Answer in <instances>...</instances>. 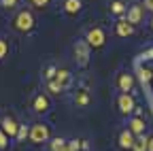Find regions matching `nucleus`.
Returning <instances> with one entry per match:
<instances>
[{
    "instance_id": "obj_1",
    "label": "nucleus",
    "mask_w": 153,
    "mask_h": 151,
    "mask_svg": "<svg viewBox=\"0 0 153 151\" xmlns=\"http://www.w3.org/2000/svg\"><path fill=\"white\" fill-rule=\"evenodd\" d=\"M13 26H15V30H19V32H32V28H34V17H32V13H30V11H19V13L15 15V19H13Z\"/></svg>"
},
{
    "instance_id": "obj_2",
    "label": "nucleus",
    "mask_w": 153,
    "mask_h": 151,
    "mask_svg": "<svg viewBox=\"0 0 153 151\" xmlns=\"http://www.w3.org/2000/svg\"><path fill=\"white\" fill-rule=\"evenodd\" d=\"M28 138H30L32 143H36V145L47 143V141H49V128H47L45 123H34V126L30 128Z\"/></svg>"
},
{
    "instance_id": "obj_3",
    "label": "nucleus",
    "mask_w": 153,
    "mask_h": 151,
    "mask_svg": "<svg viewBox=\"0 0 153 151\" xmlns=\"http://www.w3.org/2000/svg\"><path fill=\"white\" fill-rule=\"evenodd\" d=\"M104 41H106V34H104L102 28H91L87 32V39H85V43L89 47H94V49H100L104 45Z\"/></svg>"
},
{
    "instance_id": "obj_4",
    "label": "nucleus",
    "mask_w": 153,
    "mask_h": 151,
    "mask_svg": "<svg viewBox=\"0 0 153 151\" xmlns=\"http://www.w3.org/2000/svg\"><path fill=\"white\" fill-rule=\"evenodd\" d=\"M74 55H76V60H79V64L85 66L89 62V45L83 43V41H79V43L74 45Z\"/></svg>"
},
{
    "instance_id": "obj_5",
    "label": "nucleus",
    "mask_w": 153,
    "mask_h": 151,
    "mask_svg": "<svg viewBox=\"0 0 153 151\" xmlns=\"http://www.w3.org/2000/svg\"><path fill=\"white\" fill-rule=\"evenodd\" d=\"M0 130H2L7 136H17L19 123L15 119H11V117H2V121H0Z\"/></svg>"
},
{
    "instance_id": "obj_6",
    "label": "nucleus",
    "mask_w": 153,
    "mask_h": 151,
    "mask_svg": "<svg viewBox=\"0 0 153 151\" xmlns=\"http://www.w3.org/2000/svg\"><path fill=\"white\" fill-rule=\"evenodd\" d=\"M117 104H119V111L123 113V115H128V113H132L134 109H136V106H134V98L130 96V94H121Z\"/></svg>"
},
{
    "instance_id": "obj_7",
    "label": "nucleus",
    "mask_w": 153,
    "mask_h": 151,
    "mask_svg": "<svg viewBox=\"0 0 153 151\" xmlns=\"http://www.w3.org/2000/svg\"><path fill=\"white\" fill-rule=\"evenodd\" d=\"M143 15L145 13H143V7L140 4H132L128 9V24H132V26L134 24H140L143 22Z\"/></svg>"
},
{
    "instance_id": "obj_8",
    "label": "nucleus",
    "mask_w": 153,
    "mask_h": 151,
    "mask_svg": "<svg viewBox=\"0 0 153 151\" xmlns=\"http://www.w3.org/2000/svg\"><path fill=\"white\" fill-rule=\"evenodd\" d=\"M128 130L132 132L134 136H143L145 134V121H143V117H132L130 123H128Z\"/></svg>"
},
{
    "instance_id": "obj_9",
    "label": "nucleus",
    "mask_w": 153,
    "mask_h": 151,
    "mask_svg": "<svg viewBox=\"0 0 153 151\" xmlns=\"http://www.w3.org/2000/svg\"><path fill=\"white\" fill-rule=\"evenodd\" d=\"M117 85H119V89H121L123 94H128V91L132 89V85H134V77H132V74H128V72H123V74H119Z\"/></svg>"
},
{
    "instance_id": "obj_10",
    "label": "nucleus",
    "mask_w": 153,
    "mask_h": 151,
    "mask_svg": "<svg viewBox=\"0 0 153 151\" xmlns=\"http://www.w3.org/2000/svg\"><path fill=\"white\" fill-rule=\"evenodd\" d=\"M134 138H136V136H134L130 130H123L121 134H119V147H121V149H132Z\"/></svg>"
},
{
    "instance_id": "obj_11",
    "label": "nucleus",
    "mask_w": 153,
    "mask_h": 151,
    "mask_svg": "<svg viewBox=\"0 0 153 151\" xmlns=\"http://www.w3.org/2000/svg\"><path fill=\"white\" fill-rule=\"evenodd\" d=\"M55 81L60 83V87H62V89H66V87L72 83V77H70V72H68V70H57Z\"/></svg>"
},
{
    "instance_id": "obj_12",
    "label": "nucleus",
    "mask_w": 153,
    "mask_h": 151,
    "mask_svg": "<svg viewBox=\"0 0 153 151\" xmlns=\"http://www.w3.org/2000/svg\"><path fill=\"white\" fill-rule=\"evenodd\" d=\"M132 32H134V26L128 24V19H119L117 22V34L119 36H130Z\"/></svg>"
},
{
    "instance_id": "obj_13",
    "label": "nucleus",
    "mask_w": 153,
    "mask_h": 151,
    "mask_svg": "<svg viewBox=\"0 0 153 151\" xmlns=\"http://www.w3.org/2000/svg\"><path fill=\"white\" fill-rule=\"evenodd\" d=\"M49 109V100H47V96H43V94H41V96H36L34 98V111L36 113H45Z\"/></svg>"
},
{
    "instance_id": "obj_14",
    "label": "nucleus",
    "mask_w": 153,
    "mask_h": 151,
    "mask_svg": "<svg viewBox=\"0 0 153 151\" xmlns=\"http://www.w3.org/2000/svg\"><path fill=\"white\" fill-rule=\"evenodd\" d=\"M64 11L68 15H74L81 11V0H64Z\"/></svg>"
},
{
    "instance_id": "obj_15",
    "label": "nucleus",
    "mask_w": 153,
    "mask_h": 151,
    "mask_svg": "<svg viewBox=\"0 0 153 151\" xmlns=\"http://www.w3.org/2000/svg\"><path fill=\"white\" fill-rule=\"evenodd\" d=\"M147 147H149V141L145 136H136L134 145H132V151H147Z\"/></svg>"
},
{
    "instance_id": "obj_16",
    "label": "nucleus",
    "mask_w": 153,
    "mask_h": 151,
    "mask_svg": "<svg viewBox=\"0 0 153 151\" xmlns=\"http://www.w3.org/2000/svg\"><path fill=\"white\" fill-rule=\"evenodd\" d=\"M74 102H76V106H87L89 104V94H87V89H83V91H79L74 96Z\"/></svg>"
},
{
    "instance_id": "obj_17",
    "label": "nucleus",
    "mask_w": 153,
    "mask_h": 151,
    "mask_svg": "<svg viewBox=\"0 0 153 151\" xmlns=\"http://www.w3.org/2000/svg\"><path fill=\"white\" fill-rule=\"evenodd\" d=\"M47 91L51 94V96H60V94H62L64 89L60 87V83H57L55 79H51V81H47Z\"/></svg>"
},
{
    "instance_id": "obj_18",
    "label": "nucleus",
    "mask_w": 153,
    "mask_h": 151,
    "mask_svg": "<svg viewBox=\"0 0 153 151\" xmlns=\"http://www.w3.org/2000/svg\"><path fill=\"white\" fill-rule=\"evenodd\" d=\"M111 11L115 15H123L126 13V4L121 2V0H115V2H111Z\"/></svg>"
},
{
    "instance_id": "obj_19",
    "label": "nucleus",
    "mask_w": 153,
    "mask_h": 151,
    "mask_svg": "<svg viewBox=\"0 0 153 151\" xmlns=\"http://www.w3.org/2000/svg\"><path fill=\"white\" fill-rule=\"evenodd\" d=\"M64 147H66V141H64V138H53V141H51V145H49V149H51V151H62Z\"/></svg>"
},
{
    "instance_id": "obj_20",
    "label": "nucleus",
    "mask_w": 153,
    "mask_h": 151,
    "mask_svg": "<svg viewBox=\"0 0 153 151\" xmlns=\"http://www.w3.org/2000/svg\"><path fill=\"white\" fill-rule=\"evenodd\" d=\"M138 77H140V81H143V83H149V81H151V77H153V72H151V70H147V68H140V70H138Z\"/></svg>"
},
{
    "instance_id": "obj_21",
    "label": "nucleus",
    "mask_w": 153,
    "mask_h": 151,
    "mask_svg": "<svg viewBox=\"0 0 153 151\" xmlns=\"http://www.w3.org/2000/svg\"><path fill=\"white\" fill-rule=\"evenodd\" d=\"M28 134H30V130H28L26 126H19V130H17V138L24 141V138H28Z\"/></svg>"
},
{
    "instance_id": "obj_22",
    "label": "nucleus",
    "mask_w": 153,
    "mask_h": 151,
    "mask_svg": "<svg viewBox=\"0 0 153 151\" xmlns=\"http://www.w3.org/2000/svg\"><path fill=\"white\" fill-rule=\"evenodd\" d=\"M55 74H57V70H55L53 66H49V68L45 70V79H47V81H51V79H55Z\"/></svg>"
},
{
    "instance_id": "obj_23",
    "label": "nucleus",
    "mask_w": 153,
    "mask_h": 151,
    "mask_svg": "<svg viewBox=\"0 0 153 151\" xmlns=\"http://www.w3.org/2000/svg\"><path fill=\"white\" fill-rule=\"evenodd\" d=\"M7 51H9V45H7V41H2V39H0V60H2L4 55H7Z\"/></svg>"
},
{
    "instance_id": "obj_24",
    "label": "nucleus",
    "mask_w": 153,
    "mask_h": 151,
    "mask_svg": "<svg viewBox=\"0 0 153 151\" xmlns=\"http://www.w3.org/2000/svg\"><path fill=\"white\" fill-rule=\"evenodd\" d=\"M7 145H9V136L4 134V132H2V130H0V149H4Z\"/></svg>"
},
{
    "instance_id": "obj_25",
    "label": "nucleus",
    "mask_w": 153,
    "mask_h": 151,
    "mask_svg": "<svg viewBox=\"0 0 153 151\" xmlns=\"http://www.w3.org/2000/svg\"><path fill=\"white\" fill-rule=\"evenodd\" d=\"M2 7L4 9H15L17 7V0H2Z\"/></svg>"
},
{
    "instance_id": "obj_26",
    "label": "nucleus",
    "mask_w": 153,
    "mask_h": 151,
    "mask_svg": "<svg viewBox=\"0 0 153 151\" xmlns=\"http://www.w3.org/2000/svg\"><path fill=\"white\" fill-rule=\"evenodd\" d=\"M30 2H32L34 7H38V9H43V7L49 4V0H30Z\"/></svg>"
},
{
    "instance_id": "obj_27",
    "label": "nucleus",
    "mask_w": 153,
    "mask_h": 151,
    "mask_svg": "<svg viewBox=\"0 0 153 151\" xmlns=\"http://www.w3.org/2000/svg\"><path fill=\"white\" fill-rule=\"evenodd\" d=\"M145 9H149V11H153V0H145Z\"/></svg>"
},
{
    "instance_id": "obj_28",
    "label": "nucleus",
    "mask_w": 153,
    "mask_h": 151,
    "mask_svg": "<svg viewBox=\"0 0 153 151\" xmlns=\"http://www.w3.org/2000/svg\"><path fill=\"white\" fill-rule=\"evenodd\" d=\"M145 58H147V60H153V49H149V51L145 53Z\"/></svg>"
},
{
    "instance_id": "obj_29",
    "label": "nucleus",
    "mask_w": 153,
    "mask_h": 151,
    "mask_svg": "<svg viewBox=\"0 0 153 151\" xmlns=\"http://www.w3.org/2000/svg\"><path fill=\"white\" fill-rule=\"evenodd\" d=\"M147 151H153V138H149V147H147Z\"/></svg>"
},
{
    "instance_id": "obj_30",
    "label": "nucleus",
    "mask_w": 153,
    "mask_h": 151,
    "mask_svg": "<svg viewBox=\"0 0 153 151\" xmlns=\"http://www.w3.org/2000/svg\"><path fill=\"white\" fill-rule=\"evenodd\" d=\"M151 30H153V19H151Z\"/></svg>"
}]
</instances>
